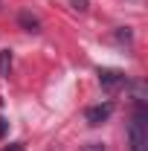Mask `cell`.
Masks as SVG:
<instances>
[{
	"label": "cell",
	"instance_id": "obj_1",
	"mask_svg": "<svg viewBox=\"0 0 148 151\" xmlns=\"http://www.w3.org/2000/svg\"><path fill=\"white\" fill-rule=\"evenodd\" d=\"M128 151H148V108H145V99H137L134 116L128 122Z\"/></svg>",
	"mask_w": 148,
	"mask_h": 151
},
{
	"label": "cell",
	"instance_id": "obj_2",
	"mask_svg": "<svg viewBox=\"0 0 148 151\" xmlns=\"http://www.w3.org/2000/svg\"><path fill=\"white\" fill-rule=\"evenodd\" d=\"M99 84L108 90V93H119L125 84H128V76L122 70H113V67H102L99 70Z\"/></svg>",
	"mask_w": 148,
	"mask_h": 151
},
{
	"label": "cell",
	"instance_id": "obj_3",
	"mask_svg": "<svg viewBox=\"0 0 148 151\" xmlns=\"http://www.w3.org/2000/svg\"><path fill=\"white\" fill-rule=\"evenodd\" d=\"M111 113H113V102H102V105H93V108H87V111H84V122L96 128V125L108 122V119H111Z\"/></svg>",
	"mask_w": 148,
	"mask_h": 151
},
{
	"label": "cell",
	"instance_id": "obj_4",
	"mask_svg": "<svg viewBox=\"0 0 148 151\" xmlns=\"http://www.w3.org/2000/svg\"><path fill=\"white\" fill-rule=\"evenodd\" d=\"M20 26L26 29V32H41V20L35 18V15H29V12H20Z\"/></svg>",
	"mask_w": 148,
	"mask_h": 151
},
{
	"label": "cell",
	"instance_id": "obj_5",
	"mask_svg": "<svg viewBox=\"0 0 148 151\" xmlns=\"http://www.w3.org/2000/svg\"><path fill=\"white\" fill-rule=\"evenodd\" d=\"M9 70H12V52L0 50V76H9Z\"/></svg>",
	"mask_w": 148,
	"mask_h": 151
},
{
	"label": "cell",
	"instance_id": "obj_6",
	"mask_svg": "<svg viewBox=\"0 0 148 151\" xmlns=\"http://www.w3.org/2000/svg\"><path fill=\"white\" fill-rule=\"evenodd\" d=\"M81 151H105V145H102V142H87Z\"/></svg>",
	"mask_w": 148,
	"mask_h": 151
},
{
	"label": "cell",
	"instance_id": "obj_7",
	"mask_svg": "<svg viewBox=\"0 0 148 151\" xmlns=\"http://www.w3.org/2000/svg\"><path fill=\"white\" fill-rule=\"evenodd\" d=\"M6 131H9V122H6V119H3V116H0V139H3V137H6Z\"/></svg>",
	"mask_w": 148,
	"mask_h": 151
},
{
	"label": "cell",
	"instance_id": "obj_8",
	"mask_svg": "<svg viewBox=\"0 0 148 151\" xmlns=\"http://www.w3.org/2000/svg\"><path fill=\"white\" fill-rule=\"evenodd\" d=\"M73 9H78V12H84V9H87V0H73Z\"/></svg>",
	"mask_w": 148,
	"mask_h": 151
},
{
	"label": "cell",
	"instance_id": "obj_9",
	"mask_svg": "<svg viewBox=\"0 0 148 151\" xmlns=\"http://www.w3.org/2000/svg\"><path fill=\"white\" fill-rule=\"evenodd\" d=\"M3 151H23V142H12V145H6Z\"/></svg>",
	"mask_w": 148,
	"mask_h": 151
}]
</instances>
